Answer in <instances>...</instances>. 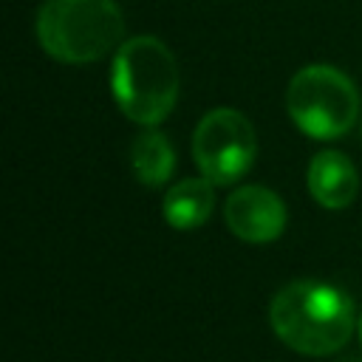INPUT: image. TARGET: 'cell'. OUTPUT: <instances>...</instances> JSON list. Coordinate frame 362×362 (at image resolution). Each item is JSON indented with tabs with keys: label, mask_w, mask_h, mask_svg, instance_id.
<instances>
[{
	"label": "cell",
	"mask_w": 362,
	"mask_h": 362,
	"mask_svg": "<svg viewBox=\"0 0 362 362\" xmlns=\"http://www.w3.org/2000/svg\"><path fill=\"white\" fill-rule=\"evenodd\" d=\"M269 322L288 348L305 356H328L351 339L354 303L337 286L294 280L274 294Z\"/></svg>",
	"instance_id": "cell-1"
},
{
	"label": "cell",
	"mask_w": 362,
	"mask_h": 362,
	"mask_svg": "<svg viewBox=\"0 0 362 362\" xmlns=\"http://www.w3.org/2000/svg\"><path fill=\"white\" fill-rule=\"evenodd\" d=\"M110 88L119 110L144 127L161 124L178 102V65L158 37H133L116 48Z\"/></svg>",
	"instance_id": "cell-2"
},
{
	"label": "cell",
	"mask_w": 362,
	"mask_h": 362,
	"mask_svg": "<svg viewBox=\"0 0 362 362\" xmlns=\"http://www.w3.org/2000/svg\"><path fill=\"white\" fill-rule=\"evenodd\" d=\"M124 31L113 0H45L37 14V40L45 54L68 65H85L119 45Z\"/></svg>",
	"instance_id": "cell-3"
},
{
	"label": "cell",
	"mask_w": 362,
	"mask_h": 362,
	"mask_svg": "<svg viewBox=\"0 0 362 362\" xmlns=\"http://www.w3.org/2000/svg\"><path fill=\"white\" fill-rule=\"evenodd\" d=\"M291 122L311 139L345 136L359 116L354 82L331 65H305L294 74L286 93Z\"/></svg>",
	"instance_id": "cell-4"
},
{
	"label": "cell",
	"mask_w": 362,
	"mask_h": 362,
	"mask_svg": "<svg viewBox=\"0 0 362 362\" xmlns=\"http://www.w3.org/2000/svg\"><path fill=\"white\" fill-rule=\"evenodd\" d=\"M192 156L201 175L212 184L243 178L255 161V127L235 107L209 110L192 133Z\"/></svg>",
	"instance_id": "cell-5"
},
{
	"label": "cell",
	"mask_w": 362,
	"mask_h": 362,
	"mask_svg": "<svg viewBox=\"0 0 362 362\" xmlns=\"http://www.w3.org/2000/svg\"><path fill=\"white\" fill-rule=\"evenodd\" d=\"M223 218L232 235H238L240 240L269 243L277 240L286 229V204L280 201L277 192L257 184H246L226 198Z\"/></svg>",
	"instance_id": "cell-6"
},
{
	"label": "cell",
	"mask_w": 362,
	"mask_h": 362,
	"mask_svg": "<svg viewBox=\"0 0 362 362\" xmlns=\"http://www.w3.org/2000/svg\"><path fill=\"white\" fill-rule=\"evenodd\" d=\"M308 189L325 209H345L359 192V173L345 153L322 150L308 164Z\"/></svg>",
	"instance_id": "cell-7"
},
{
	"label": "cell",
	"mask_w": 362,
	"mask_h": 362,
	"mask_svg": "<svg viewBox=\"0 0 362 362\" xmlns=\"http://www.w3.org/2000/svg\"><path fill=\"white\" fill-rule=\"evenodd\" d=\"M215 192L206 178H184L164 195V218L173 229H195L212 215Z\"/></svg>",
	"instance_id": "cell-8"
},
{
	"label": "cell",
	"mask_w": 362,
	"mask_h": 362,
	"mask_svg": "<svg viewBox=\"0 0 362 362\" xmlns=\"http://www.w3.org/2000/svg\"><path fill=\"white\" fill-rule=\"evenodd\" d=\"M130 164H133V175L144 187H161L164 181H170V175L175 170L173 144L167 141L164 133L144 130L130 147Z\"/></svg>",
	"instance_id": "cell-9"
},
{
	"label": "cell",
	"mask_w": 362,
	"mask_h": 362,
	"mask_svg": "<svg viewBox=\"0 0 362 362\" xmlns=\"http://www.w3.org/2000/svg\"><path fill=\"white\" fill-rule=\"evenodd\" d=\"M342 362H362V359H356V356H348V359H342Z\"/></svg>",
	"instance_id": "cell-10"
},
{
	"label": "cell",
	"mask_w": 362,
	"mask_h": 362,
	"mask_svg": "<svg viewBox=\"0 0 362 362\" xmlns=\"http://www.w3.org/2000/svg\"><path fill=\"white\" fill-rule=\"evenodd\" d=\"M359 342H362V317H359Z\"/></svg>",
	"instance_id": "cell-11"
}]
</instances>
